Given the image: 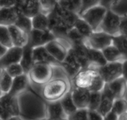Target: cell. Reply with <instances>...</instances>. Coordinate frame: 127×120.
Segmentation results:
<instances>
[{
	"label": "cell",
	"mask_w": 127,
	"mask_h": 120,
	"mask_svg": "<svg viewBox=\"0 0 127 120\" xmlns=\"http://www.w3.org/2000/svg\"><path fill=\"white\" fill-rule=\"evenodd\" d=\"M23 54V48L12 46L8 48L6 53L0 58V68H5L14 63L20 62Z\"/></svg>",
	"instance_id": "cell-12"
},
{
	"label": "cell",
	"mask_w": 127,
	"mask_h": 120,
	"mask_svg": "<svg viewBox=\"0 0 127 120\" xmlns=\"http://www.w3.org/2000/svg\"><path fill=\"white\" fill-rule=\"evenodd\" d=\"M102 99V92L90 91V98L87 109L89 110H98Z\"/></svg>",
	"instance_id": "cell-33"
},
{
	"label": "cell",
	"mask_w": 127,
	"mask_h": 120,
	"mask_svg": "<svg viewBox=\"0 0 127 120\" xmlns=\"http://www.w3.org/2000/svg\"><path fill=\"white\" fill-rule=\"evenodd\" d=\"M113 43V36L101 31H94L89 37L84 40L86 47L102 51Z\"/></svg>",
	"instance_id": "cell-8"
},
{
	"label": "cell",
	"mask_w": 127,
	"mask_h": 120,
	"mask_svg": "<svg viewBox=\"0 0 127 120\" xmlns=\"http://www.w3.org/2000/svg\"><path fill=\"white\" fill-rule=\"evenodd\" d=\"M0 43L6 46L8 48L13 46L11 40L8 27L1 24H0Z\"/></svg>",
	"instance_id": "cell-34"
},
{
	"label": "cell",
	"mask_w": 127,
	"mask_h": 120,
	"mask_svg": "<svg viewBox=\"0 0 127 120\" xmlns=\"http://www.w3.org/2000/svg\"><path fill=\"white\" fill-rule=\"evenodd\" d=\"M107 62H123L127 60L123 54L113 44L102 50Z\"/></svg>",
	"instance_id": "cell-25"
},
{
	"label": "cell",
	"mask_w": 127,
	"mask_h": 120,
	"mask_svg": "<svg viewBox=\"0 0 127 120\" xmlns=\"http://www.w3.org/2000/svg\"><path fill=\"white\" fill-rule=\"evenodd\" d=\"M8 27L13 46L23 48L28 45L29 41L28 34L14 24Z\"/></svg>",
	"instance_id": "cell-14"
},
{
	"label": "cell",
	"mask_w": 127,
	"mask_h": 120,
	"mask_svg": "<svg viewBox=\"0 0 127 120\" xmlns=\"http://www.w3.org/2000/svg\"><path fill=\"white\" fill-rule=\"evenodd\" d=\"M115 100L114 96L107 87V84L102 91V99L97 111L103 116L109 113L112 110L113 101Z\"/></svg>",
	"instance_id": "cell-16"
},
{
	"label": "cell",
	"mask_w": 127,
	"mask_h": 120,
	"mask_svg": "<svg viewBox=\"0 0 127 120\" xmlns=\"http://www.w3.org/2000/svg\"><path fill=\"white\" fill-rule=\"evenodd\" d=\"M120 0H100V5L108 9H113V7L118 4Z\"/></svg>",
	"instance_id": "cell-41"
},
{
	"label": "cell",
	"mask_w": 127,
	"mask_h": 120,
	"mask_svg": "<svg viewBox=\"0 0 127 120\" xmlns=\"http://www.w3.org/2000/svg\"><path fill=\"white\" fill-rule=\"evenodd\" d=\"M53 64L48 63H36L28 73L31 83L42 86L53 76Z\"/></svg>",
	"instance_id": "cell-4"
},
{
	"label": "cell",
	"mask_w": 127,
	"mask_h": 120,
	"mask_svg": "<svg viewBox=\"0 0 127 120\" xmlns=\"http://www.w3.org/2000/svg\"><path fill=\"white\" fill-rule=\"evenodd\" d=\"M112 111L117 114V115H119L127 111V101L124 99L122 98H117L115 99L113 101V107H112Z\"/></svg>",
	"instance_id": "cell-36"
},
{
	"label": "cell",
	"mask_w": 127,
	"mask_h": 120,
	"mask_svg": "<svg viewBox=\"0 0 127 120\" xmlns=\"http://www.w3.org/2000/svg\"><path fill=\"white\" fill-rule=\"evenodd\" d=\"M42 120H49V119H47V118H44ZM67 120V118H65V119H61V120Z\"/></svg>",
	"instance_id": "cell-49"
},
{
	"label": "cell",
	"mask_w": 127,
	"mask_h": 120,
	"mask_svg": "<svg viewBox=\"0 0 127 120\" xmlns=\"http://www.w3.org/2000/svg\"><path fill=\"white\" fill-rule=\"evenodd\" d=\"M97 70L107 84L122 77V62H107Z\"/></svg>",
	"instance_id": "cell-9"
},
{
	"label": "cell",
	"mask_w": 127,
	"mask_h": 120,
	"mask_svg": "<svg viewBox=\"0 0 127 120\" xmlns=\"http://www.w3.org/2000/svg\"><path fill=\"white\" fill-rule=\"evenodd\" d=\"M106 84L114 96L115 99L123 98L127 88V81L123 77H120Z\"/></svg>",
	"instance_id": "cell-22"
},
{
	"label": "cell",
	"mask_w": 127,
	"mask_h": 120,
	"mask_svg": "<svg viewBox=\"0 0 127 120\" xmlns=\"http://www.w3.org/2000/svg\"><path fill=\"white\" fill-rule=\"evenodd\" d=\"M88 120H104V117L97 110H89Z\"/></svg>",
	"instance_id": "cell-42"
},
{
	"label": "cell",
	"mask_w": 127,
	"mask_h": 120,
	"mask_svg": "<svg viewBox=\"0 0 127 120\" xmlns=\"http://www.w3.org/2000/svg\"><path fill=\"white\" fill-rule=\"evenodd\" d=\"M107 11V8L98 4L88 9L79 16L89 23L93 31H97L99 29Z\"/></svg>",
	"instance_id": "cell-7"
},
{
	"label": "cell",
	"mask_w": 127,
	"mask_h": 120,
	"mask_svg": "<svg viewBox=\"0 0 127 120\" xmlns=\"http://www.w3.org/2000/svg\"><path fill=\"white\" fill-rule=\"evenodd\" d=\"M0 9H1V7H0Z\"/></svg>",
	"instance_id": "cell-52"
},
{
	"label": "cell",
	"mask_w": 127,
	"mask_h": 120,
	"mask_svg": "<svg viewBox=\"0 0 127 120\" xmlns=\"http://www.w3.org/2000/svg\"><path fill=\"white\" fill-rule=\"evenodd\" d=\"M53 76L48 82L42 86L29 84L32 89L47 102L61 100L72 86L71 79L60 63L53 64Z\"/></svg>",
	"instance_id": "cell-1"
},
{
	"label": "cell",
	"mask_w": 127,
	"mask_h": 120,
	"mask_svg": "<svg viewBox=\"0 0 127 120\" xmlns=\"http://www.w3.org/2000/svg\"><path fill=\"white\" fill-rule=\"evenodd\" d=\"M19 16L14 6L9 8H1L0 9V24L9 26L14 25Z\"/></svg>",
	"instance_id": "cell-20"
},
{
	"label": "cell",
	"mask_w": 127,
	"mask_h": 120,
	"mask_svg": "<svg viewBox=\"0 0 127 120\" xmlns=\"http://www.w3.org/2000/svg\"><path fill=\"white\" fill-rule=\"evenodd\" d=\"M72 49L82 69L88 68L89 66V60L87 48L85 46L84 43L74 44L72 45Z\"/></svg>",
	"instance_id": "cell-24"
},
{
	"label": "cell",
	"mask_w": 127,
	"mask_h": 120,
	"mask_svg": "<svg viewBox=\"0 0 127 120\" xmlns=\"http://www.w3.org/2000/svg\"><path fill=\"white\" fill-rule=\"evenodd\" d=\"M57 4L67 10L79 14L82 7V0H58Z\"/></svg>",
	"instance_id": "cell-28"
},
{
	"label": "cell",
	"mask_w": 127,
	"mask_h": 120,
	"mask_svg": "<svg viewBox=\"0 0 127 120\" xmlns=\"http://www.w3.org/2000/svg\"><path fill=\"white\" fill-rule=\"evenodd\" d=\"M60 64L65 69L71 79L79 71L82 69L72 48L69 50L65 58L62 63H60Z\"/></svg>",
	"instance_id": "cell-11"
},
{
	"label": "cell",
	"mask_w": 127,
	"mask_h": 120,
	"mask_svg": "<svg viewBox=\"0 0 127 120\" xmlns=\"http://www.w3.org/2000/svg\"><path fill=\"white\" fill-rule=\"evenodd\" d=\"M120 33V35L127 36V14L121 15Z\"/></svg>",
	"instance_id": "cell-40"
},
{
	"label": "cell",
	"mask_w": 127,
	"mask_h": 120,
	"mask_svg": "<svg viewBox=\"0 0 127 120\" xmlns=\"http://www.w3.org/2000/svg\"><path fill=\"white\" fill-rule=\"evenodd\" d=\"M47 17L50 31L56 37L66 38L67 33L74 28L79 15L64 9L57 4Z\"/></svg>",
	"instance_id": "cell-2"
},
{
	"label": "cell",
	"mask_w": 127,
	"mask_h": 120,
	"mask_svg": "<svg viewBox=\"0 0 127 120\" xmlns=\"http://www.w3.org/2000/svg\"><path fill=\"white\" fill-rule=\"evenodd\" d=\"M32 55H33L34 64L36 63H41V62L48 63L52 64H59V63L57 62L51 56L44 46L34 48Z\"/></svg>",
	"instance_id": "cell-19"
},
{
	"label": "cell",
	"mask_w": 127,
	"mask_h": 120,
	"mask_svg": "<svg viewBox=\"0 0 127 120\" xmlns=\"http://www.w3.org/2000/svg\"><path fill=\"white\" fill-rule=\"evenodd\" d=\"M7 120H23L19 116H11V117L9 118Z\"/></svg>",
	"instance_id": "cell-48"
},
{
	"label": "cell",
	"mask_w": 127,
	"mask_h": 120,
	"mask_svg": "<svg viewBox=\"0 0 127 120\" xmlns=\"http://www.w3.org/2000/svg\"><path fill=\"white\" fill-rule=\"evenodd\" d=\"M13 78L7 73L6 69L3 68L0 74V89L3 94L8 93L11 88Z\"/></svg>",
	"instance_id": "cell-30"
},
{
	"label": "cell",
	"mask_w": 127,
	"mask_h": 120,
	"mask_svg": "<svg viewBox=\"0 0 127 120\" xmlns=\"http://www.w3.org/2000/svg\"><path fill=\"white\" fill-rule=\"evenodd\" d=\"M41 13L48 15L54 9L58 0H39Z\"/></svg>",
	"instance_id": "cell-35"
},
{
	"label": "cell",
	"mask_w": 127,
	"mask_h": 120,
	"mask_svg": "<svg viewBox=\"0 0 127 120\" xmlns=\"http://www.w3.org/2000/svg\"><path fill=\"white\" fill-rule=\"evenodd\" d=\"M0 101L3 104L11 116H19L20 108L18 96L6 93L1 96Z\"/></svg>",
	"instance_id": "cell-17"
},
{
	"label": "cell",
	"mask_w": 127,
	"mask_h": 120,
	"mask_svg": "<svg viewBox=\"0 0 127 120\" xmlns=\"http://www.w3.org/2000/svg\"><path fill=\"white\" fill-rule=\"evenodd\" d=\"M32 51L33 48H32L28 44L23 48V54L19 63L23 67L25 74H28L29 73L34 64Z\"/></svg>",
	"instance_id": "cell-23"
},
{
	"label": "cell",
	"mask_w": 127,
	"mask_h": 120,
	"mask_svg": "<svg viewBox=\"0 0 127 120\" xmlns=\"http://www.w3.org/2000/svg\"><path fill=\"white\" fill-rule=\"evenodd\" d=\"M0 120H2V119L1 118H0Z\"/></svg>",
	"instance_id": "cell-51"
},
{
	"label": "cell",
	"mask_w": 127,
	"mask_h": 120,
	"mask_svg": "<svg viewBox=\"0 0 127 120\" xmlns=\"http://www.w3.org/2000/svg\"><path fill=\"white\" fill-rule=\"evenodd\" d=\"M4 69H6L7 73L13 78L24 74L23 67L21 66V65L19 63L10 64V65L7 66Z\"/></svg>",
	"instance_id": "cell-37"
},
{
	"label": "cell",
	"mask_w": 127,
	"mask_h": 120,
	"mask_svg": "<svg viewBox=\"0 0 127 120\" xmlns=\"http://www.w3.org/2000/svg\"><path fill=\"white\" fill-rule=\"evenodd\" d=\"M118 115L113 111H111L104 117V120H117Z\"/></svg>",
	"instance_id": "cell-45"
},
{
	"label": "cell",
	"mask_w": 127,
	"mask_h": 120,
	"mask_svg": "<svg viewBox=\"0 0 127 120\" xmlns=\"http://www.w3.org/2000/svg\"><path fill=\"white\" fill-rule=\"evenodd\" d=\"M122 77L127 81V59L122 62Z\"/></svg>",
	"instance_id": "cell-44"
},
{
	"label": "cell",
	"mask_w": 127,
	"mask_h": 120,
	"mask_svg": "<svg viewBox=\"0 0 127 120\" xmlns=\"http://www.w3.org/2000/svg\"><path fill=\"white\" fill-rule=\"evenodd\" d=\"M121 15L112 9H107L98 31H103L110 36H117L120 35V28Z\"/></svg>",
	"instance_id": "cell-6"
},
{
	"label": "cell",
	"mask_w": 127,
	"mask_h": 120,
	"mask_svg": "<svg viewBox=\"0 0 127 120\" xmlns=\"http://www.w3.org/2000/svg\"><path fill=\"white\" fill-rule=\"evenodd\" d=\"M87 51L89 60V66L88 68L98 69V68L105 65L107 63L102 51L89 48H87Z\"/></svg>",
	"instance_id": "cell-21"
},
{
	"label": "cell",
	"mask_w": 127,
	"mask_h": 120,
	"mask_svg": "<svg viewBox=\"0 0 127 120\" xmlns=\"http://www.w3.org/2000/svg\"><path fill=\"white\" fill-rule=\"evenodd\" d=\"M3 95H4V94H3V93L2 92L1 89H0V98H1V96H3Z\"/></svg>",
	"instance_id": "cell-50"
},
{
	"label": "cell",
	"mask_w": 127,
	"mask_h": 120,
	"mask_svg": "<svg viewBox=\"0 0 127 120\" xmlns=\"http://www.w3.org/2000/svg\"><path fill=\"white\" fill-rule=\"evenodd\" d=\"M71 94L74 103L77 109L87 108L90 95L89 90L72 86Z\"/></svg>",
	"instance_id": "cell-13"
},
{
	"label": "cell",
	"mask_w": 127,
	"mask_h": 120,
	"mask_svg": "<svg viewBox=\"0 0 127 120\" xmlns=\"http://www.w3.org/2000/svg\"><path fill=\"white\" fill-rule=\"evenodd\" d=\"M56 38V35L49 29L42 31L32 29L29 34L28 45L33 48L38 46H45Z\"/></svg>",
	"instance_id": "cell-10"
},
{
	"label": "cell",
	"mask_w": 127,
	"mask_h": 120,
	"mask_svg": "<svg viewBox=\"0 0 127 120\" xmlns=\"http://www.w3.org/2000/svg\"><path fill=\"white\" fill-rule=\"evenodd\" d=\"M7 110H6L5 107L4 106L3 104L2 103L1 101H0V118L3 120H7L11 118Z\"/></svg>",
	"instance_id": "cell-43"
},
{
	"label": "cell",
	"mask_w": 127,
	"mask_h": 120,
	"mask_svg": "<svg viewBox=\"0 0 127 120\" xmlns=\"http://www.w3.org/2000/svg\"><path fill=\"white\" fill-rule=\"evenodd\" d=\"M29 84L30 81L28 74L24 73L22 75L14 78L11 88L8 93L13 96H18L28 89L29 86Z\"/></svg>",
	"instance_id": "cell-18"
},
{
	"label": "cell",
	"mask_w": 127,
	"mask_h": 120,
	"mask_svg": "<svg viewBox=\"0 0 127 120\" xmlns=\"http://www.w3.org/2000/svg\"><path fill=\"white\" fill-rule=\"evenodd\" d=\"M46 118L51 120H57L67 118L60 101L47 102L46 103Z\"/></svg>",
	"instance_id": "cell-15"
},
{
	"label": "cell",
	"mask_w": 127,
	"mask_h": 120,
	"mask_svg": "<svg viewBox=\"0 0 127 120\" xmlns=\"http://www.w3.org/2000/svg\"><path fill=\"white\" fill-rule=\"evenodd\" d=\"M74 28L85 39L89 37L94 32L92 28L89 25V23L80 16L75 22Z\"/></svg>",
	"instance_id": "cell-29"
},
{
	"label": "cell",
	"mask_w": 127,
	"mask_h": 120,
	"mask_svg": "<svg viewBox=\"0 0 127 120\" xmlns=\"http://www.w3.org/2000/svg\"><path fill=\"white\" fill-rule=\"evenodd\" d=\"M44 46L51 56L61 63L65 58L69 50L72 48V45L67 38L56 37Z\"/></svg>",
	"instance_id": "cell-5"
},
{
	"label": "cell",
	"mask_w": 127,
	"mask_h": 120,
	"mask_svg": "<svg viewBox=\"0 0 127 120\" xmlns=\"http://www.w3.org/2000/svg\"><path fill=\"white\" fill-rule=\"evenodd\" d=\"M71 80L72 86L87 89L90 91L102 92L106 84L98 70L91 68L82 69Z\"/></svg>",
	"instance_id": "cell-3"
},
{
	"label": "cell",
	"mask_w": 127,
	"mask_h": 120,
	"mask_svg": "<svg viewBox=\"0 0 127 120\" xmlns=\"http://www.w3.org/2000/svg\"><path fill=\"white\" fill-rule=\"evenodd\" d=\"M117 120H127V111L118 115Z\"/></svg>",
	"instance_id": "cell-47"
},
{
	"label": "cell",
	"mask_w": 127,
	"mask_h": 120,
	"mask_svg": "<svg viewBox=\"0 0 127 120\" xmlns=\"http://www.w3.org/2000/svg\"><path fill=\"white\" fill-rule=\"evenodd\" d=\"M100 0H82V7L79 15H80L89 8L100 4Z\"/></svg>",
	"instance_id": "cell-39"
},
{
	"label": "cell",
	"mask_w": 127,
	"mask_h": 120,
	"mask_svg": "<svg viewBox=\"0 0 127 120\" xmlns=\"http://www.w3.org/2000/svg\"><path fill=\"white\" fill-rule=\"evenodd\" d=\"M14 25L18 26L28 35L33 29L31 18L24 15H19Z\"/></svg>",
	"instance_id": "cell-31"
},
{
	"label": "cell",
	"mask_w": 127,
	"mask_h": 120,
	"mask_svg": "<svg viewBox=\"0 0 127 120\" xmlns=\"http://www.w3.org/2000/svg\"><path fill=\"white\" fill-rule=\"evenodd\" d=\"M89 110L87 108L77 109L75 112L67 116L68 120H88Z\"/></svg>",
	"instance_id": "cell-38"
},
{
	"label": "cell",
	"mask_w": 127,
	"mask_h": 120,
	"mask_svg": "<svg viewBox=\"0 0 127 120\" xmlns=\"http://www.w3.org/2000/svg\"><path fill=\"white\" fill-rule=\"evenodd\" d=\"M32 28L34 29L37 30H49V19L47 15L39 13L37 14L32 17Z\"/></svg>",
	"instance_id": "cell-26"
},
{
	"label": "cell",
	"mask_w": 127,
	"mask_h": 120,
	"mask_svg": "<svg viewBox=\"0 0 127 120\" xmlns=\"http://www.w3.org/2000/svg\"><path fill=\"white\" fill-rule=\"evenodd\" d=\"M8 50V48L0 43V58H1L6 53Z\"/></svg>",
	"instance_id": "cell-46"
},
{
	"label": "cell",
	"mask_w": 127,
	"mask_h": 120,
	"mask_svg": "<svg viewBox=\"0 0 127 120\" xmlns=\"http://www.w3.org/2000/svg\"><path fill=\"white\" fill-rule=\"evenodd\" d=\"M59 101L61 102V104L62 105V108H63L64 110L65 114L67 116L69 115H71L74 112H75L77 110V108L75 106L74 100L72 99L71 90L69 92H68Z\"/></svg>",
	"instance_id": "cell-27"
},
{
	"label": "cell",
	"mask_w": 127,
	"mask_h": 120,
	"mask_svg": "<svg viewBox=\"0 0 127 120\" xmlns=\"http://www.w3.org/2000/svg\"><path fill=\"white\" fill-rule=\"evenodd\" d=\"M113 44L127 59V36L119 35L113 37Z\"/></svg>",
	"instance_id": "cell-32"
}]
</instances>
